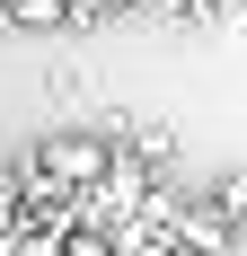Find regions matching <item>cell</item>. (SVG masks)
Instances as JSON below:
<instances>
[{"mask_svg":"<svg viewBox=\"0 0 247 256\" xmlns=\"http://www.w3.org/2000/svg\"><path fill=\"white\" fill-rule=\"evenodd\" d=\"M36 168L80 194V186H98L115 168V132H53V142H36Z\"/></svg>","mask_w":247,"mask_h":256,"instance_id":"1","label":"cell"},{"mask_svg":"<svg viewBox=\"0 0 247 256\" xmlns=\"http://www.w3.org/2000/svg\"><path fill=\"white\" fill-rule=\"evenodd\" d=\"M71 18H80V0H0V26H26V36H53Z\"/></svg>","mask_w":247,"mask_h":256,"instance_id":"2","label":"cell"},{"mask_svg":"<svg viewBox=\"0 0 247 256\" xmlns=\"http://www.w3.org/2000/svg\"><path fill=\"white\" fill-rule=\"evenodd\" d=\"M18 221H26V177H18V168H9V177H0V238L18 230Z\"/></svg>","mask_w":247,"mask_h":256,"instance_id":"3","label":"cell"},{"mask_svg":"<svg viewBox=\"0 0 247 256\" xmlns=\"http://www.w3.org/2000/svg\"><path fill=\"white\" fill-rule=\"evenodd\" d=\"M212 212L238 230V221H247V177H221V186H212Z\"/></svg>","mask_w":247,"mask_h":256,"instance_id":"4","label":"cell"}]
</instances>
